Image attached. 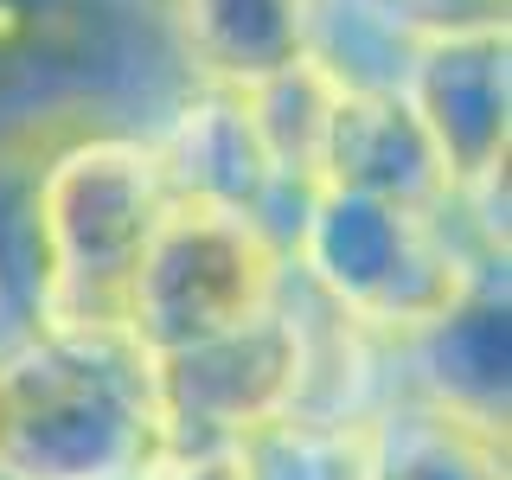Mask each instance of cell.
Listing matches in <instances>:
<instances>
[{"instance_id":"obj_1","label":"cell","mask_w":512,"mask_h":480,"mask_svg":"<svg viewBox=\"0 0 512 480\" xmlns=\"http://www.w3.org/2000/svg\"><path fill=\"white\" fill-rule=\"evenodd\" d=\"M192 90L154 0H0V154L154 128Z\"/></svg>"},{"instance_id":"obj_2","label":"cell","mask_w":512,"mask_h":480,"mask_svg":"<svg viewBox=\"0 0 512 480\" xmlns=\"http://www.w3.org/2000/svg\"><path fill=\"white\" fill-rule=\"evenodd\" d=\"M167 448L154 352L122 327H32L0 352V480H141Z\"/></svg>"},{"instance_id":"obj_3","label":"cell","mask_w":512,"mask_h":480,"mask_svg":"<svg viewBox=\"0 0 512 480\" xmlns=\"http://www.w3.org/2000/svg\"><path fill=\"white\" fill-rule=\"evenodd\" d=\"M167 199L173 180L148 128H84L32 154V218L45 256L39 327L122 320L135 263Z\"/></svg>"},{"instance_id":"obj_4","label":"cell","mask_w":512,"mask_h":480,"mask_svg":"<svg viewBox=\"0 0 512 480\" xmlns=\"http://www.w3.org/2000/svg\"><path fill=\"white\" fill-rule=\"evenodd\" d=\"M448 212H416L397 199L346 186H308L295 199L288 256L295 276L327 308H340L359 333L410 346L474 288V276L500 256H468Z\"/></svg>"},{"instance_id":"obj_5","label":"cell","mask_w":512,"mask_h":480,"mask_svg":"<svg viewBox=\"0 0 512 480\" xmlns=\"http://www.w3.org/2000/svg\"><path fill=\"white\" fill-rule=\"evenodd\" d=\"M288 282L276 218L173 192L122 301V327L148 352H180L263 314Z\"/></svg>"},{"instance_id":"obj_6","label":"cell","mask_w":512,"mask_h":480,"mask_svg":"<svg viewBox=\"0 0 512 480\" xmlns=\"http://www.w3.org/2000/svg\"><path fill=\"white\" fill-rule=\"evenodd\" d=\"M301 301H295V269L282 295L263 314L237 320L199 346L154 352V384H160V423L167 448L160 461H199L224 455L244 429L301 404Z\"/></svg>"},{"instance_id":"obj_7","label":"cell","mask_w":512,"mask_h":480,"mask_svg":"<svg viewBox=\"0 0 512 480\" xmlns=\"http://www.w3.org/2000/svg\"><path fill=\"white\" fill-rule=\"evenodd\" d=\"M397 90L416 109L423 135L436 141L455 192L506 173V148H512V32L506 26H461V32L416 39L404 52Z\"/></svg>"},{"instance_id":"obj_8","label":"cell","mask_w":512,"mask_h":480,"mask_svg":"<svg viewBox=\"0 0 512 480\" xmlns=\"http://www.w3.org/2000/svg\"><path fill=\"white\" fill-rule=\"evenodd\" d=\"M314 186L372 192V199H397L416 212H448V199H455L436 141L423 135L397 84H340Z\"/></svg>"},{"instance_id":"obj_9","label":"cell","mask_w":512,"mask_h":480,"mask_svg":"<svg viewBox=\"0 0 512 480\" xmlns=\"http://www.w3.org/2000/svg\"><path fill=\"white\" fill-rule=\"evenodd\" d=\"M173 52L199 84L250 90L320 39V0H167Z\"/></svg>"},{"instance_id":"obj_10","label":"cell","mask_w":512,"mask_h":480,"mask_svg":"<svg viewBox=\"0 0 512 480\" xmlns=\"http://www.w3.org/2000/svg\"><path fill=\"white\" fill-rule=\"evenodd\" d=\"M359 480H512L506 429L429 391H404L359 423Z\"/></svg>"},{"instance_id":"obj_11","label":"cell","mask_w":512,"mask_h":480,"mask_svg":"<svg viewBox=\"0 0 512 480\" xmlns=\"http://www.w3.org/2000/svg\"><path fill=\"white\" fill-rule=\"evenodd\" d=\"M154 148H160V167H167L173 192L224 199V205H244V212H263V218L282 199L237 90H212V84L186 90L167 109V122L154 128Z\"/></svg>"},{"instance_id":"obj_12","label":"cell","mask_w":512,"mask_h":480,"mask_svg":"<svg viewBox=\"0 0 512 480\" xmlns=\"http://www.w3.org/2000/svg\"><path fill=\"white\" fill-rule=\"evenodd\" d=\"M416 365V391L461 404L474 416L506 429V359H512V327H506V263H487L474 288L448 308L429 333L404 346Z\"/></svg>"},{"instance_id":"obj_13","label":"cell","mask_w":512,"mask_h":480,"mask_svg":"<svg viewBox=\"0 0 512 480\" xmlns=\"http://www.w3.org/2000/svg\"><path fill=\"white\" fill-rule=\"evenodd\" d=\"M340 84L346 77L333 71L320 52H308V58L288 64V71L237 90V103H244L256 141H263V160H269V173H276L288 205L320 180V148H327V116H333Z\"/></svg>"},{"instance_id":"obj_14","label":"cell","mask_w":512,"mask_h":480,"mask_svg":"<svg viewBox=\"0 0 512 480\" xmlns=\"http://www.w3.org/2000/svg\"><path fill=\"white\" fill-rule=\"evenodd\" d=\"M224 480H359V423H314V416H269L224 448Z\"/></svg>"}]
</instances>
